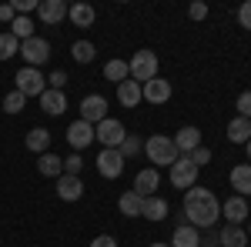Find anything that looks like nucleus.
<instances>
[{
    "label": "nucleus",
    "instance_id": "1",
    "mask_svg": "<svg viewBox=\"0 0 251 247\" xmlns=\"http://www.w3.org/2000/svg\"><path fill=\"white\" fill-rule=\"evenodd\" d=\"M221 217V201L208 187H191L184 190V221L191 227H214V221Z\"/></svg>",
    "mask_w": 251,
    "mask_h": 247
},
{
    "label": "nucleus",
    "instance_id": "2",
    "mask_svg": "<svg viewBox=\"0 0 251 247\" xmlns=\"http://www.w3.org/2000/svg\"><path fill=\"white\" fill-rule=\"evenodd\" d=\"M144 151H148V160H154V164H161V167H171L174 160L181 157L177 147H174V140L171 137H161V134H154V137L144 140Z\"/></svg>",
    "mask_w": 251,
    "mask_h": 247
},
{
    "label": "nucleus",
    "instance_id": "3",
    "mask_svg": "<svg viewBox=\"0 0 251 247\" xmlns=\"http://www.w3.org/2000/svg\"><path fill=\"white\" fill-rule=\"evenodd\" d=\"M127 74H131V80H137V84L154 80L157 77V54L154 50H137L134 57L127 60Z\"/></svg>",
    "mask_w": 251,
    "mask_h": 247
},
{
    "label": "nucleus",
    "instance_id": "4",
    "mask_svg": "<svg viewBox=\"0 0 251 247\" xmlns=\"http://www.w3.org/2000/svg\"><path fill=\"white\" fill-rule=\"evenodd\" d=\"M168 171H171V184L177 190H191L194 184H198V171H201V167H194L191 157H188V154H181Z\"/></svg>",
    "mask_w": 251,
    "mask_h": 247
},
{
    "label": "nucleus",
    "instance_id": "5",
    "mask_svg": "<svg viewBox=\"0 0 251 247\" xmlns=\"http://www.w3.org/2000/svg\"><path fill=\"white\" fill-rule=\"evenodd\" d=\"M14 80H17V90L24 97H40L44 90H47V77L40 74L37 67H20Z\"/></svg>",
    "mask_w": 251,
    "mask_h": 247
},
{
    "label": "nucleus",
    "instance_id": "6",
    "mask_svg": "<svg viewBox=\"0 0 251 247\" xmlns=\"http://www.w3.org/2000/svg\"><path fill=\"white\" fill-rule=\"evenodd\" d=\"M124 137H127V131H124V124L114 120V117H104V120L94 127V140H100V144H104V147H111V151L121 147V140H124Z\"/></svg>",
    "mask_w": 251,
    "mask_h": 247
},
{
    "label": "nucleus",
    "instance_id": "7",
    "mask_svg": "<svg viewBox=\"0 0 251 247\" xmlns=\"http://www.w3.org/2000/svg\"><path fill=\"white\" fill-rule=\"evenodd\" d=\"M20 57H24V67H40L44 60L50 57V44L44 37H30L20 44Z\"/></svg>",
    "mask_w": 251,
    "mask_h": 247
},
{
    "label": "nucleus",
    "instance_id": "8",
    "mask_svg": "<svg viewBox=\"0 0 251 247\" xmlns=\"http://www.w3.org/2000/svg\"><path fill=\"white\" fill-rule=\"evenodd\" d=\"M97 171H100V177H107V180L121 177V174H124V157H121V151L104 147V151L97 154Z\"/></svg>",
    "mask_w": 251,
    "mask_h": 247
},
{
    "label": "nucleus",
    "instance_id": "9",
    "mask_svg": "<svg viewBox=\"0 0 251 247\" xmlns=\"http://www.w3.org/2000/svg\"><path fill=\"white\" fill-rule=\"evenodd\" d=\"M104 117H107V100H104L100 94H91V97L80 100V120H87V124L97 127Z\"/></svg>",
    "mask_w": 251,
    "mask_h": 247
},
{
    "label": "nucleus",
    "instance_id": "10",
    "mask_svg": "<svg viewBox=\"0 0 251 247\" xmlns=\"http://www.w3.org/2000/svg\"><path fill=\"white\" fill-rule=\"evenodd\" d=\"M67 140H71V147L74 151H84L87 144H94V124H87V120H74L71 127H67Z\"/></svg>",
    "mask_w": 251,
    "mask_h": 247
},
{
    "label": "nucleus",
    "instance_id": "11",
    "mask_svg": "<svg viewBox=\"0 0 251 247\" xmlns=\"http://www.w3.org/2000/svg\"><path fill=\"white\" fill-rule=\"evenodd\" d=\"M141 97H144L148 104H164V100H171V84H168L164 77H154V80L141 84Z\"/></svg>",
    "mask_w": 251,
    "mask_h": 247
},
{
    "label": "nucleus",
    "instance_id": "12",
    "mask_svg": "<svg viewBox=\"0 0 251 247\" xmlns=\"http://www.w3.org/2000/svg\"><path fill=\"white\" fill-rule=\"evenodd\" d=\"M80 194H84L80 177H74V174H60L57 177V197L60 201H80Z\"/></svg>",
    "mask_w": 251,
    "mask_h": 247
},
{
    "label": "nucleus",
    "instance_id": "13",
    "mask_svg": "<svg viewBox=\"0 0 251 247\" xmlns=\"http://www.w3.org/2000/svg\"><path fill=\"white\" fill-rule=\"evenodd\" d=\"M117 100H121V107H131V111H134L137 104L144 100V97H141V84L131 80V77L121 80V84H117Z\"/></svg>",
    "mask_w": 251,
    "mask_h": 247
},
{
    "label": "nucleus",
    "instance_id": "14",
    "mask_svg": "<svg viewBox=\"0 0 251 247\" xmlns=\"http://www.w3.org/2000/svg\"><path fill=\"white\" fill-rule=\"evenodd\" d=\"M40 107H44V114H50V117H60L64 111H67V97H64V90H44L40 94Z\"/></svg>",
    "mask_w": 251,
    "mask_h": 247
},
{
    "label": "nucleus",
    "instance_id": "15",
    "mask_svg": "<svg viewBox=\"0 0 251 247\" xmlns=\"http://www.w3.org/2000/svg\"><path fill=\"white\" fill-rule=\"evenodd\" d=\"M171 140H174V147H177V154H191L194 147H201V131L198 127H181Z\"/></svg>",
    "mask_w": 251,
    "mask_h": 247
},
{
    "label": "nucleus",
    "instance_id": "16",
    "mask_svg": "<svg viewBox=\"0 0 251 247\" xmlns=\"http://www.w3.org/2000/svg\"><path fill=\"white\" fill-rule=\"evenodd\" d=\"M37 10H40V20L44 23H60V20L67 17V3L64 0H40Z\"/></svg>",
    "mask_w": 251,
    "mask_h": 247
},
{
    "label": "nucleus",
    "instance_id": "17",
    "mask_svg": "<svg viewBox=\"0 0 251 247\" xmlns=\"http://www.w3.org/2000/svg\"><path fill=\"white\" fill-rule=\"evenodd\" d=\"M218 244L221 247H248V234L241 224H228V227L218 234Z\"/></svg>",
    "mask_w": 251,
    "mask_h": 247
},
{
    "label": "nucleus",
    "instance_id": "18",
    "mask_svg": "<svg viewBox=\"0 0 251 247\" xmlns=\"http://www.w3.org/2000/svg\"><path fill=\"white\" fill-rule=\"evenodd\" d=\"M198 244H201V234H198V227H191V224H177V227H174L171 247H198Z\"/></svg>",
    "mask_w": 251,
    "mask_h": 247
},
{
    "label": "nucleus",
    "instance_id": "19",
    "mask_svg": "<svg viewBox=\"0 0 251 247\" xmlns=\"http://www.w3.org/2000/svg\"><path fill=\"white\" fill-rule=\"evenodd\" d=\"M157 190V171L154 167H148V171H141L134 177V194H141V197H154Z\"/></svg>",
    "mask_w": 251,
    "mask_h": 247
},
{
    "label": "nucleus",
    "instance_id": "20",
    "mask_svg": "<svg viewBox=\"0 0 251 247\" xmlns=\"http://www.w3.org/2000/svg\"><path fill=\"white\" fill-rule=\"evenodd\" d=\"M228 140L231 144H248L251 140V120L248 117H234L228 124Z\"/></svg>",
    "mask_w": 251,
    "mask_h": 247
},
{
    "label": "nucleus",
    "instance_id": "21",
    "mask_svg": "<svg viewBox=\"0 0 251 247\" xmlns=\"http://www.w3.org/2000/svg\"><path fill=\"white\" fill-rule=\"evenodd\" d=\"M141 217H148V221H164V217H168V201H164V197H144Z\"/></svg>",
    "mask_w": 251,
    "mask_h": 247
},
{
    "label": "nucleus",
    "instance_id": "22",
    "mask_svg": "<svg viewBox=\"0 0 251 247\" xmlns=\"http://www.w3.org/2000/svg\"><path fill=\"white\" fill-rule=\"evenodd\" d=\"M37 171L44 174V177H54V180H57L60 174H64V157H57V154H40Z\"/></svg>",
    "mask_w": 251,
    "mask_h": 247
},
{
    "label": "nucleus",
    "instance_id": "23",
    "mask_svg": "<svg viewBox=\"0 0 251 247\" xmlns=\"http://www.w3.org/2000/svg\"><path fill=\"white\" fill-rule=\"evenodd\" d=\"M221 214H225L231 224H245V217H248V204H245V197H231L228 204H221Z\"/></svg>",
    "mask_w": 251,
    "mask_h": 247
},
{
    "label": "nucleus",
    "instance_id": "24",
    "mask_svg": "<svg viewBox=\"0 0 251 247\" xmlns=\"http://www.w3.org/2000/svg\"><path fill=\"white\" fill-rule=\"evenodd\" d=\"M231 187L238 190V197L251 194V164H238L231 171Z\"/></svg>",
    "mask_w": 251,
    "mask_h": 247
},
{
    "label": "nucleus",
    "instance_id": "25",
    "mask_svg": "<svg viewBox=\"0 0 251 247\" xmlns=\"http://www.w3.org/2000/svg\"><path fill=\"white\" fill-rule=\"evenodd\" d=\"M117 207H121V214H124V217H137V214H141V207H144V197H141V194H134V190H124V194H121V201H117Z\"/></svg>",
    "mask_w": 251,
    "mask_h": 247
},
{
    "label": "nucleus",
    "instance_id": "26",
    "mask_svg": "<svg viewBox=\"0 0 251 247\" xmlns=\"http://www.w3.org/2000/svg\"><path fill=\"white\" fill-rule=\"evenodd\" d=\"M67 17L74 20L77 27H91L97 14H94V7H91V3H74V7H67Z\"/></svg>",
    "mask_w": 251,
    "mask_h": 247
},
{
    "label": "nucleus",
    "instance_id": "27",
    "mask_svg": "<svg viewBox=\"0 0 251 247\" xmlns=\"http://www.w3.org/2000/svg\"><path fill=\"white\" fill-rule=\"evenodd\" d=\"M47 147H50V134L44 131V127H34V131L27 134V151H34V154H47Z\"/></svg>",
    "mask_w": 251,
    "mask_h": 247
},
{
    "label": "nucleus",
    "instance_id": "28",
    "mask_svg": "<svg viewBox=\"0 0 251 247\" xmlns=\"http://www.w3.org/2000/svg\"><path fill=\"white\" fill-rule=\"evenodd\" d=\"M104 77L107 80H114V84H121V80H127V60H107L104 64Z\"/></svg>",
    "mask_w": 251,
    "mask_h": 247
},
{
    "label": "nucleus",
    "instance_id": "29",
    "mask_svg": "<svg viewBox=\"0 0 251 247\" xmlns=\"http://www.w3.org/2000/svg\"><path fill=\"white\" fill-rule=\"evenodd\" d=\"M10 34H14L20 44H24V40H30V37H34V20H30V17H14Z\"/></svg>",
    "mask_w": 251,
    "mask_h": 247
},
{
    "label": "nucleus",
    "instance_id": "30",
    "mask_svg": "<svg viewBox=\"0 0 251 247\" xmlns=\"http://www.w3.org/2000/svg\"><path fill=\"white\" fill-rule=\"evenodd\" d=\"M94 44H91V40H77V44H74V47H71V57L77 60V64H91V60H94Z\"/></svg>",
    "mask_w": 251,
    "mask_h": 247
},
{
    "label": "nucleus",
    "instance_id": "31",
    "mask_svg": "<svg viewBox=\"0 0 251 247\" xmlns=\"http://www.w3.org/2000/svg\"><path fill=\"white\" fill-rule=\"evenodd\" d=\"M117 151H121V157H124V160H127V157H137V154L144 151V140H141V137H134V134H127V137L121 140V147H117Z\"/></svg>",
    "mask_w": 251,
    "mask_h": 247
},
{
    "label": "nucleus",
    "instance_id": "32",
    "mask_svg": "<svg viewBox=\"0 0 251 247\" xmlns=\"http://www.w3.org/2000/svg\"><path fill=\"white\" fill-rule=\"evenodd\" d=\"M14 54H20V40L7 30V34H0V60H10Z\"/></svg>",
    "mask_w": 251,
    "mask_h": 247
},
{
    "label": "nucleus",
    "instance_id": "33",
    "mask_svg": "<svg viewBox=\"0 0 251 247\" xmlns=\"http://www.w3.org/2000/svg\"><path fill=\"white\" fill-rule=\"evenodd\" d=\"M24 104H27V97L20 94V90H14V94L3 97V111H7V114H20V111H24Z\"/></svg>",
    "mask_w": 251,
    "mask_h": 247
},
{
    "label": "nucleus",
    "instance_id": "34",
    "mask_svg": "<svg viewBox=\"0 0 251 247\" xmlns=\"http://www.w3.org/2000/svg\"><path fill=\"white\" fill-rule=\"evenodd\" d=\"M188 157H191V164H194V167H204V164L211 160V151H208V147L201 144V147H194V151L188 154Z\"/></svg>",
    "mask_w": 251,
    "mask_h": 247
},
{
    "label": "nucleus",
    "instance_id": "35",
    "mask_svg": "<svg viewBox=\"0 0 251 247\" xmlns=\"http://www.w3.org/2000/svg\"><path fill=\"white\" fill-rule=\"evenodd\" d=\"M80 167H84L80 154H71V157H64V174H74V177H80Z\"/></svg>",
    "mask_w": 251,
    "mask_h": 247
},
{
    "label": "nucleus",
    "instance_id": "36",
    "mask_svg": "<svg viewBox=\"0 0 251 247\" xmlns=\"http://www.w3.org/2000/svg\"><path fill=\"white\" fill-rule=\"evenodd\" d=\"M10 7H14V14H20V17H27L30 10H37V0H14Z\"/></svg>",
    "mask_w": 251,
    "mask_h": 247
},
{
    "label": "nucleus",
    "instance_id": "37",
    "mask_svg": "<svg viewBox=\"0 0 251 247\" xmlns=\"http://www.w3.org/2000/svg\"><path fill=\"white\" fill-rule=\"evenodd\" d=\"M238 23H241L245 30H251V0H245V3L238 7Z\"/></svg>",
    "mask_w": 251,
    "mask_h": 247
},
{
    "label": "nucleus",
    "instance_id": "38",
    "mask_svg": "<svg viewBox=\"0 0 251 247\" xmlns=\"http://www.w3.org/2000/svg\"><path fill=\"white\" fill-rule=\"evenodd\" d=\"M238 117H248L251 120V90H245L238 97Z\"/></svg>",
    "mask_w": 251,
    "mask_h": 247
},
{
    "label": "nucleus",
    "instance_id": "39",
    "mask_svg": "<svg viewBox=\"0 0 251 247\" xmlns=\"http://www.w3.org/2000/svg\"><path fill=\"white\" fill-rule=\"evenodd\" d=\"M188 17H191V20H204V17H208V3H201V0L191 3V7H188Z\"/></svg>",
    "mask_w": 251,
    "mask_h": 247
},
{
    "label": "nucleus",
    "instance_id": "40",
    "mask_svg": "<svg viewBox=\"0 0 251 247\" xmlns=\"http://www.w3.org/2000/svg\"><path fill=\"white\" fill-rule=\"evenodd\" d=\"M64 84H67V74H64V70H54V74L47 77V87H50V90H60Z\"/></svg>",
    "mask_w": 251,
    "mask_h": 247
},
{
    "label": "nucleus",
    "instance_id": "41",
    "mask_svg": "<svg viewBox=\"0 0 251 247\" xmlns=\"http://www.w3.org/2000/svg\"><path fill=\"white\" fill-rule=\"evenodd\" d=\"M91 247H117V241L111 237V234H100V237H94V241H91Z\"/></svg>",
    "mask_w": 251,
    "mask_h": 247
},
{
    "label": "nucleus",
    "instance_id": "42",
    "mask_svg": "<svg viewBox=\"0 0 251 247\" xmlns=\"http://www.w3.org/2000/svg\"><path fill=\"white\" fill-rule=\"evenodd\" d=\"M14 17H17L14 7H10V3H0V20H3V23H14Z\"/></svg>",
    "mask_w": 251,
    "mask_h": 247
},
{
    "label": "nucleus",
    "instance_id": "43",
    "mask_svg": "<svg viewBox=\"0 0 251 247\" xmlns=\"http://www.w3.org/2000/svg\"><path fill=\"white\" fill-rule=\"evenodd\" d=\"M245 147H248V160H251V140H248V144H245Z\"/></svg>",
    "mask_w": 251,
    "mask_h": 247
},
{
    "label": "nucleus",
    "instance_id": "44",
    "mask_svg": "<svg viewBox=\"0 0 251 247\" xmlns=\"http://www.w3.org/2000/svg\"><path fill=\"white\" fill-rule=\"evenodd\" d=\"M151 247H171V244H161V241H157V244H151Z\"/></svg>",
    "mask_w": 251,
    "mask_h": 247
}]
</instances>
